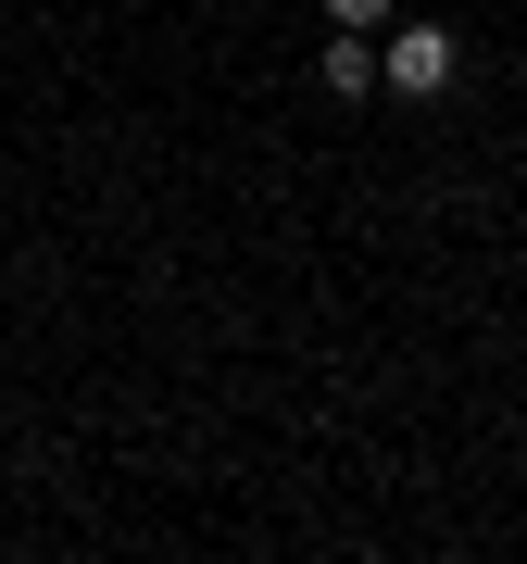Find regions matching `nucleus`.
<instances>
[{"label": "nucleus", "instance_id": "1", "mask_svg": "<svg viewBox=\"0 0 527 564\" xmlns=\"http://www.w3.org/2000/svg\"><path fill=\"white\" fill-rule=\"evenodd\" d=\"M377 88H402V101H440V88H452V25H402V39L377 51Z\"/></svg>", "mask_w": 527, "mask_h": 564}, {"label": "nucleus", "instance_id": "2", "mask_svg": "<svg viewBox=\"0 0 527 564\" xmlns=\"http://www.w3.org/2000/svg\"><path fill=\"white\" fill-rule=\"evenodd\" d=\"M326 88H340V101H365L377 88V51H365V25H340V39H326V63H314Z\"/></svg>", "mask_w": 527, "mask_h": 564}, {"label": "nucleus", "instance_id": "3", "mask_svg": "<svg viewBox=\"0 0 527 564\" xmlns=\"http://www.w3.org/2000/svg\"><path fill=\"white\" fill-rule=\"evenodd\" d=\"M326 13H340V25H389V0H326Z\"/></svg>", "mask_w": 527, "mask_h": 564}]
</instances>
